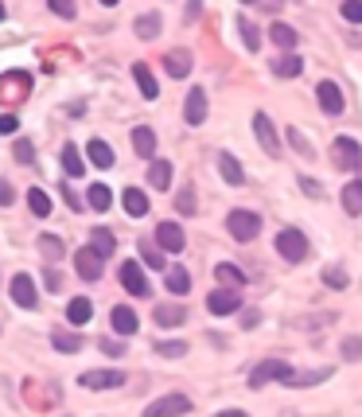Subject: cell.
<instances>
[{
  "label": "cell",
  "instance_id": "cb8c5ba5",
  "mask_svg": "<svg viewBox=\"0 0 362 417\" xmlns=\"http://www.w3.org/2000/svg\"><path fill=\"white\" fill-rule=\"evenodd\" d=\"M67 320L70 324H74V328H82V324H90V320H94V304H90L86 297H74L67 304Z\"/></svg>",
  "mask_w": 362,
  "mask_h": 417
},
{
  "label": "cell",
  "instance_id": "e575fe53",
  "mask_svg": "<svg viewBox=\"0 0 362 417\" xmlns=\"http://www.w3.org/2000/svg\"><path fill=\"white\" fill-rule=\"evenodd\" d=\"M148 183H152V188H167V183H172V164H167V160H152Z\"/></svg>",
  "mask_w": 362,
  "mask_h": 417
},
{
  "label": "cell",
  "instance_id": "3957f363",
  "mask_svg": "<svg viewBox=\"0 0 362 417\" xmlns=\"http://www.w3.org/2000/svg\"><path fill=\"white\" fill-rule=\"evenodd\" d=\"M277 250H281V258L284 261H293V265H300L304 258H308V238H304L300 230H281V234H277Z\"/></svg>",
  "mask_w": 362,
  "mask_h": 417
},
{
  "label": "cell",
  "instance_id": "d6a6232c",
  "mask_svg": "<svg viewBox=\"0 0 362 417\" xmlns=\"http://www.w3.org/2000/svg\"><path fill=\"white\" fill-rule=\"evenodd\" d=\"M86 203L94 211H109V203H113V191L106 188V183H90V191H86Z\"/></svg>",
  "mask_w": 362,
  "mask_h": 417
},
{
  "label": "cell",
  "instance_id": "b9f144b4",
  "mask_svg": "<svg viewBox=\"0 0 362 417\" xmlns=\"http://www.w3.org/2000/svg\"><path fill=\"white\" fill-rule=\"evenodd\" d=\"M140 258H145L148 269H164V254H160L156 246H148L145 238H140Z\"/></svg>",
  "mask_w": 362,
  "mask_h": 417
},
{
  "label": "cell",
  "instance_id": "681fc988",
  "mask_svg": "<svg viewBox=\"0 0 362 417\" xmlns=\"http://www.w3.org/2000/svg\"><path fill=\"white\" fill-rule=\"evenodd\" d=\"M101 351L113 355V359H121V355H125V343H117V339H101Z\"/></svg>",
  "mask_w": 362,
  "mask_h": 417
},
{
  "label": "cell",
  "instance_id": "e0dca14e",
  "mask_svg": "<svg viewBox=\"0 0 362 417\" xmlns=\"http://www.w3.org/2000/svg\"><path fill=\"white\" fill-rule=\"evenodd\" d=\"M164 67H167V74H172V79H187V74H191V51H187V47L167 51V55H164Z\"/></svg>",
  "mask_w": 362,
  "mask_h": 417
},
{
  "label": "cell",
  "instance_id": "ac0fdd59",
  "mask_svg": "<svg viewBox=\"0 0 362 417\" xmlns=\"http://www.w3.org/2000/svg\"><path fill=\"white\" fill-rule=\"evenodd\" d=\"M63 172H67V179H79L82 172H86V160H82V152H79V145H63Z\"/></svg>",
  "mask_w": 362,
  "mask_h": 417
},
{
  "label": "cell",
  "instance_id": "ee69618b",
  "mask_svg": "<svg viewBox=\"0 0 362 417\" xmlns=\"http://www.w3.org/2000/svg\"><path fill=\"white\" fill-rule=\"evenodd\" d=\"M359 355H362V339L359 336H347V339H343V359H351V363H354Z\"/></svg>",
  "mask_w": 362,
  "mask_h": 417
},
{
  "label": "cell",
  "instance_id": "30bf717a",
  "mask_svg": "<svg viewBox=\"0 0 362 417\" xmlns=\"http://www.w3.org/2000/svg\"><path fill=\"white\" fill-rule=\"evenodd\" d=\"M156 246L167 250V254H179V250L187 246L183 227H179V222H160V227H156Z\"/></svg>",
  "mask_w": 362,
  "mask_h": 417
},
{
  "label": "cell",
  "instance_id": "7c38bea8",
  "mask_svg": "<svg viewBox=\"0 0 362 417\" xmlns=\"http://www.w3.org/2000/svg\"><path fill=\"white\" fill-rule=\"evenodd\" d=\"M315 98H320V110L327 113V117H339L343 113V90L335 86V82H320V86H315Z\"/></svg>",
  "mask_w": 362,
  "mask_h": 417
},
{
  "label": "cell",
  "instance_id": "5bb4252c",
  "mask_svg": "<svg viewBox=\"0 0 362 417\" xmlns=\"http://www.w3.org/2000/svg\"><path fill=\"white\" fill-rule=\"evenodd\" d=\"M183 121L187 125H203L206 121V90H191L187 94V101H183Z\"/></svg>",
  "mask_w": 362,
  "mask_h": 417
},
{
  "label": "cell",
  "instance_id": "7dc6e473",
  "mask_svg": "<svg viewBox=\"0 0 362 417\" xmlns=\"http://www.w3.org/2000/svg\"><path fill=\"white\" fill-rule=\"evenodd\" d=\"M51 12L63 20H74V4H67V0H51Z\"/></svg>",
  "mask_w": 362,
  "mask_h": 417
},
{
  "label": "cell",
  "instance_id": "4dcf8cb0",
  "mask_svg": "<svg viewBox=\"0 0 362 417\" xmlns=\"http://www.w3.org/2000/svg\"><path fill=\"white\" fill-rule=\"evenodd\" d=\"M215 277L222 281V288H242L245 285V273L238 265H230V261H222V265L215 269Z\"/></svg>",
  "mask_w": 362,
  "mask_h": 417
},
{
  "label": "cell",
  "instance_id": "ab89813d",
  "mask_svg": "<svg viewBox=\"0 0 362 417\" xmlns=\"http://www.w3.org/2000/svg\"><path fill=\"white\" fill-rule=\"evenodd\" d=\"M40 250L47 254V261H59L63 254H67V246H63V238H55V234H43L40 238Z\"/></svg>",
  "mask_w": 362,
  "mask_h": 417
},
{
  "label": "cell",
  "instance_id": "44dd1931",
  "mask_svg": "<svg viewBox=\"0 0 362 417\" xmlns=\"http://www.w3.org/2000/svg\"><path fill=\"white\" fill-rule=\"evenodd\" d=\"M90 250H94V254H98L101 261H106L109 254H113V250H117V238H113V230L98 227V230H94V234H90Z\"/></svg>",
  "mask_w": 362,
  "mask_h": 417
},
{
  "label": "cell",
  "instance_id": "f6af8a7d",
  "mask_svg": "<svg viewBox=\"0 0 362 417\" xmlns=\"http://www.w3.org/2000/svg\"><path fill=\"white\" fill-rule=\"evenodd\" d=\"M343 20L362 24V0H347V4H343Z\"/></svg>",
  "mask_w": 362,
  "mask_h": 417
},
{
  "label": "cell",
  "instance_id": "8992f818",
  "mask_svg": "<svg viewBox=\"0 0 362 417\" xmlns=\"http://www.w3.org/2000/svg\"><path fill=\"white\" fill-rule=\"evenodd\" d=\"M331 152H335V164H339L343 172H354V168H362V145L354 137H339L331 145Z\"/></svg>",
  "mask_w": 362,
  "mask_h": 417
},
{
  "label": "cell",
  "instance_id": "2e32d148",
  "mask_svg": "<svg viewBox=\"0 0 362 417\" xmlns=\"http://www.w3.org/2000/svg\"><path fill=\"white\" fill-rule=\"evenodd\" d=\"M109 324H113V332H117V336H133V332L140 328L137 312H133L129 304H117V308H113V312H109Z\"/></svg>",
  "mask_w": 362,
  "mask_h": 417
},
{
  "label": "cell",
  "instance_id": "f907efd6",
  "mask_svg": "<svg viewBox=\"0 0 362 417\" xmlns=\"http://www.w3.org/2000/svg\"><path fill=\"white\" fill-rule=\"evenodd\" d=\"M63 199H67V207H70V211H82V199H79V191H74V188H67V183H63Z\"/></svg>",
  "mask_w": 362,
  "mask_h": 417
},
{
  "label": "cell",
  "instance_id": "60d3db41",
  "mask_svg": "<svg viewBox=\"0 0 362 417\" xmlns=\"http://www.w3.org/2000/svg\"><path fill=\"white\" fill-rule=\"evenodd\" d=\"M176 207H179V215H183V219H191V215H195V191H191V188H179V191H176Z\"/></svg>",
  "mask_w": 362,
  "mask_h": 417
},
{
  "label": "cell",
  "instance_id": "ba28073f",
  "mask_svg": "<svg viewBox=\"0 0 362 417\" xmlns=\"http://www.w3.org/2000/svg\"><path fill=\"white\" fill-rule=\"evenodd\" d=\"M8 297H12V304L16 308H35V281L28 277V273H16V277L8 281Z\"/></svg>",
  "mask_w": 362,
  "mask_h": 417
},
{
  "label": "cell",
  "instance_id": "d590c367",
  "mask_svg": "<svg viewBox=\"0 0 362 417\" xmlns=\"http://www.w3.org/2000/svg\"><path fill=\"white\" fill-rule=\"evenodd\" d=\"M51 343H55V351H63V355H74V351H82V339L70 336V332H51Z\"/></svg>",
  "mask_w": 362,
  "mask_h": 417
},
{
  "label": "cell",
  "instance_id": "f35d334b",
  "mask_svg": "<svg viewBox=\"0 0 362 417\" xmlns=\"http://www.w3.org/2000/svg\"><path fill=\"white\" fill-rule=\"evenodd\" d=\"M156 355L160 359H179V355H187V343H183V339H160Z\"/></svg>",
  "mask_w": 362,
  "mask_h": 417
},
{
  "label": "cell",
  "instance_id": "f546056e",
  "mask_svg": "<svg viewBox=\"0 0 362 417\" xmlns=\"http://www.w3.org/2000/svg\"><path fill=\"white\" fill-rule=\"evenodd\" d=\"M28 211L35 215V219H47V215H51V195L43 188H31L28 191Z\"/></svg>",
  "mask_w": 362,
  "mask_h": 417
},
{
  "label": "cell",
  "instance_id": "9f6ffc18",
  "mask_svg": "<svg viewBox=\"0 0 362 417\" xmlns=\"http://www.w3.org/2000/svg\"><path fill=\"white\" fill-rule=\"evenodd\" d=\"M215 417H249L245 409H222V414H215Z\"/></svg>",
  "mask_w": 362,
  "mask_h": 417
},
{
  "label": "cell",
  "instance_id": "7bdbcfd3",
  "mask_svg": "<svg viewBox=\"0 0 362 417\" xmlns=\"http://www.w3.org/2000/svg\"><path fill=\"white\" fill-rule=\"evenodd\" d=\"M12 152H16V160H20V164H31V160H35V149H31V140H28V137L16 140V149H12Z\"/></svg>",
  "mask_w": 362,
  "mask_h": 417
},
{
  "label": "cell",
  "instance_id": "816d5d0a",
  "mask_svg": "<svg viewBox=\"0 0 362 417\" xmlns=\"http://www.w3.org/2000/svg\"><path fill=\"white\" fill-rule=\"evenodd\" d=\"M12 199H16V191H12V183H8V179H0V207H8Z\"/></svg>",
  "mask_w": 362,
  "mask_h": 417
},
{
  "label": "cell",
  "instance_id": "f5cc1de1",
  "mask_svg": "<svg viewBox=\"0 0 362 417\" xmlns=\"http://www.w3.org/2000/svg\"><path fill=\"white\" fill-rule=\"evenodd\" d=\"M300 188H304V195L320 199V183H315V179H308V176H304V179H300Z\"/></svg>",
  "mask_w": 362,
  "mask_h": 417
},
{
  "label": "cell",
  "instance_id": "f1b7e54d",
  "mask_svg": "<svg viewBox=\"0 0 362 417\" xmlns=\"http://www.w3.org/2000/svg\"><path fill=\"white\" fill-rule=\"evenodd\" d=\"M133 149H137L140 156H152V152H156V133L148 129V125H137V129H133Z\"/></svg>",
  "mask_w": 362,
  "mask_h": 417
},
{
  "label": "cell",
  "instance_id": "c3c4849f",
  "mask_svg": "<svg viewBox=\"0 0 362 417\" xmlns=\"http://www.w3.org/2000/svg\"><path fill=\"white\" fill-rule=\"evenodd\" d=\"M16 129H20V121L12 117V113H0V133H4V137H12Z\"/></svg>",
  "mask_w": 362,
  "mask_h": 417
},
{
  "label": "cell",
  "instance_id": "db71d44e",
  "mask_svg": "<svg viewBox=\"0 0 362 417\" xmlns=\"http://www.w3.org/2000/svg\"><path fill=\"white\" fill-rule=\"evenodd\" d=\"M288 140H293V145H296L300 152H312V149H308V140L300 137V129H293V133H288Z\"/></svg>",
  "mask_w": 362,
  "mask_h": 417
},
{
  "label": "cell",
  "instance_id": "74e56055",
  "mask_svg": "<svg viewBox=\"0 0 362 417\" xmlns=\"http://www.w3.org/2000/svg\"><path fill=\"white\" fill-rule=\"evenodd\" d=\"M238 31H242V43H245V51H257L261 47V35H257V28L245 16H238Z\"/></svg>",
  "mask_w": 362,
  "mask_h": 417
},
{
  "label": "cell",
  "instance_id": "7402d4cb",
  "mask_svg": "<svg viewBox=\"0 0 362 417\" xmlns=\"http://www.w3.org/2000/svg\"><path fill=\"white\" fill-rule=\"evenodd\" d=\"M133 79H137L140 94H145L148 101H156V98H160V86H156V79H152V70H148L145 63H133Z\"/></svg>",
  "mask_w": 362,
  "mask_h": 417
},
{
  "label": "cell",
  "instance_id": "bcb514c9",
  "mask_svg": "<svg viewBox=\"0 0 362 417\" xmlns=\"http://www.w3.org/2000/svg\"><path fill=\"white\" fill-rule=\"evenodd\" d=\"M43 285H47V293H59V288H63V277L47 265V269H43Z\"/></svg>",
  "mask_w": 362,
  "mask_h": 417
},
{
  "label": "cell",
  "instance_id": "8d00e7d4",
  "mask_svg": "<svg viewBox=\"0 0 362 417\" xmlns=\"http://www.w3.org/2000/svg\"><path fill=\"white\" fill-rule=\"evenodd\" d=\"M323 285H327V288H347V285H351V277H347V269H343V265H327V269H323Z\"/></svg>",
  "mask_w": 362,
  "mask_h": 417
},
{
  "label": "cell",
  "instance_id": "d6986e66",
  "mask_svg": "<svg viewBox=\"0 0 362 417\" xmlns=\"http://www.w3.org/2000/svg\"><path fill=\"white\" fill-rule=\"evenodd\" d=\"M121 203H125V211L133 215V219H145V215H148V207H152V203H148V195H145L140 188H125Z\"/></svg>",
  "mask_w": 362,
  "mask_h": 417
},
{
  "label": "cell",
  "instance_id": "836d02e7",
  "mask_svg": "<svg viewBox=\"0 0 362 417\" xmlns=\"http://www.w3.org/2000/svg\"><path fill=\"white\" fill-rule=\"evenodd\" d=\"M137 35H140V40H156V35H160V12H145V16H137Z\"/></svg>",
  "mask_w": 362,
  "mask_h": 417
},
{
  "label": "cell",
  "instance_id": "11a10c76",
  "mask_svg": "<svg viewBox=\"0 0 362 417\" xmlns=\"http://www.w3.org/2000/svg\"><path fill=\"white\" fill-rule=\"evenodd\" d=\"M257 320H261V316H257L254 308H249V312H245V316H242V324H245V328H257Z\"/></svg>",
  "mask_w": 362,
  "mask_h": 417
},
{
  "label": "cell",
  "instance_id": "4316f807",
  "mask_svg": "<svg viewBox=\"0 0 362 417\" xmlns=\"http://www.w3.org/2000/svg\"><path fill=\"white\" fill-rule=\"evenodd\" d=\"M343 211L347 215H362V179H351L343 188Z\"/></svg>",
  "mask_w": 362,
  "mask_h": 417
},
{
  "label": "cell",
  "instance_id": "9c48e42d",
  "mask_svg": "<svg viewBox=\"0 0 362 417\" xmlns=\"http://www.w3.org/2000/svg\"><path fill=\"white\" fill-rule=\"evenodd\" d=\"M254 133H257V145L265 149V156H281V140H277L269 113H254Z\"/></svg>",
  "mask_w": 362,
  "mask_h": 417
},
{
  "label": "cell",
  "instance_id": "5b68a950",
  "mask_svg": "<svg viewBox=\"0 0 362 417\" xmlns=\"http://www.w3.org/2000/svg\"><path fill=\"white\" fill-rule=\"evenodd\" d=\"M28 90H31V74H24V70L0 74V101H24Z\"/></svg>",
  "mask_w": 362,
  "mask_h": 417
},
{
  "label": "cell",
  "instance_id": "d4e9b609",
  "mask_svg": "<svg viewBox=\"0 0 362 417\" xmlns=\"http://www.w3.org/2000/svg\"><path fill=\"white\" fill-rule=\"evenodd\" d=\"M183 320H187V308L183 304H160L156 308V324H160V328H179Z\"/></svg>",
  "mask_w": 362,
  "mask_h": 417
},
{
  "label": "cell",
  "instance_id": "1f68e13d",
  "mask_svg": "<svg viewBox=\"0 0 362 417\" xmlns=\"http://www.w3.org/2000/svg\"><path fill=\"white\" fill-rule=\"evenodd\" d=\"M300 70H304L300 55H281V59L273 63V74H277V79H296Z\"/></svg>",
  "mask_w": 362,
  "mask_h": 417
},
{
  "label": "cell",
  "instance_id": "4fadbf2b",
  "mask_svg": "<svg viewBox=\"0 0 362 417\" xmlns=\"http://www.w3.org/2000/svg\"><path fill=\"white\" fill-rule=\"evenodd\" d=\"M238 288H215L211 297H206V308L215 312V316H230V312H238Z\"/></svg>",
  "mask_w": 362,
  "mask_h": 417
},
{
  "label": "cell",
  "instance_id": "484cf974",
  "mask_svg": "<svg viewBox=\"0 0 362 417\" xmlns=\"http://www.w3.org/2000/svg\"><path fill=\"white\" fill-rule=\"evenodd\" d=\"M86 156L94 168H113V149H109L106 140H90L86 145Z\"/></svg>",
  "mask_w": 362,
  "mask_h": 417
},
{
  "label": "cell",
  "instance_id": "603a6c76",
  "mask_svg": "<svg viewBox=\"0 0 362 417\" xmlns=\"http://www.w3.org/2000/svg\"><path fill=\"white\" fill-rule=\"evenodd\" d=\"M164 288H167V293H172V297H187V288H191V273H187L183 265L167 269V277H164Z\"/></svg>",
  "mask_w": 362,
  "mask_h": 417
},
{
  "label": "cell",
  "instance_id": "52a82bcc",
  "mask_svg": "<svg viewBox=\"0 0 362 417\" xmlns=\"http://www.w3.org/2000/svg\"><path fill=\"white\" fill-rule=\"evenodd\" d=\"M79 386L82 390H117V386H125V375L121 370H86V375H79Z\"/></svg>",
  "mask_w": 362,
  "mask_h": 417
},
{
  "label": "cell",
  "instance_id": "8fae6325",
  "mask_svg": "<svg viewBox=\"0 0 362 417\" xmlns=\"http://www.w3.org/2000/svg\"><path fill=\"white\" fill-rule=\"evenodd\" d=\"M121 285H125V293H133V297H148V293H152V285L145 281V269H140L137 261H125V265H121Z\"/></svg>",
  "mask_w": 362,
  "mask_h": 417
},
{
  "label": "cell",
  "instance_id": "277c9868",
  "mask_svg": "<svg viewBox=\"0 0 362 417\" xmlns=\"http://www.w3.org/2000/svg\"><path fill=\"white\" fill-rule=\"evenodd\" d=\"M183 414H191V398L187 394H164V398H156L140 417H183Z\"/></svg>",
  "mask_w": 362,
  "mask_h": 417
},
{
  "label": "cell",
  "instance_id": "6da1fadb",
  "mask_svg": "<svg viewBox=\"0 0 362 417\" xmlns=\"http://www.w3.org/2000/svg\"><path fill=\"white\" fill-rule=\"evenodd\" d=\"M296 370L284 363V359H265V363H257L254 367V375H249V386L254 390H261V386H269V382H288Z\"/></svg>",
  "mask_w": 362,
  "mask_h": 417
},
{
  "label": "cell",
  "instance_id": "6f0895ef",
  "mask_svg": "<svg viewBox=\"0 0 362 417\" xmlns=\"http://www.w3.org/2000/svg\"><path fill=\"white\" fill-rule=\"evenodd\" d=\"M0 20H4V4H0Z\"/></svg>",
  "mask_w": 362,
  "mask_h": 417
},
{
  "label": "cell",
  "instance_id": "83f0119b",
  "mask_svg": "<svg viewBox=\"0 0 362 417\" xmlns=\"http://www.w3.org/2000/svg\"><path fill=\"white\" fill-rule=\"evenodd\" d=\"M269 40H273L277 47L284 51V55H293V47H296V31L288 28V24H273V28H269Z\"/></svg>",
  "mask_w": 362,
  "mask_h": 417
},
{
  "label": "cell",
  "instance_id": "7a4b0ae2",
  "mask_svg": "<svg viewBox=\"0 0 362 417\" xmlns=\"http://www.w3.org/2000/svg\"><path fill=\"white\" fill-rule=\"evenodd\" d=\"M226 230H230L238 242H254L257 234H261V215H257V211H230Z\"/></svg>",
  "mask_w": 362,
  "mask_h": 417
},
{
  "label": "cell",
  "instance_id": "ffe728a7",
  "mask_svg": "<svg viewBox=\"0 0 362 417\" xmlns=\"http://www.w3.org/2000/svg\"><path fill=\"white\" fill-rule=\"evenodd\" d=\"M218 172H222V179L230 183V188H242V179H245V172H242V164H238L230 152H218Z\"/></svg>",
  "mask_w": 362,
  "mask_h": 417
},
{
  "label": "cell",
  "instance_id": "9a60e30c",
  "mask_svg": "<svg viewBox=\"0 0 362 417\" xmlns=\"http://www.w3.org/2000/svg\"><path fill=\"white\" fill-rule=\"evenodd\" d=\"M74 269H79V277L82 281H101V258L94 254V250H79L74 254Z\"/></svg>",
  "mask_w": 362,
  "mask_h": 417
}]
</instances>
